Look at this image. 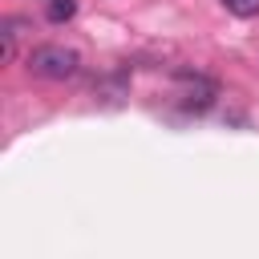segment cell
Wrapping results in <instances>:
<instances>
[{
    "label": "cell",
    "mask_w": 259,
    "mask_h": 259,
    "mask_svg": "<svg viewBox=\"0 0 259 259\" xmlns=\"http://www.w3.org/2000/svg\"><path fill=\"white\" fill-rule=\"evenodd\" d=\"M223 8L235 16H259V0H223Z\"/></svg>",
    "instance_id": "cell-4"
},
{
    "label": "cell",
    "mask_w": 259,
    "mask_h": 259,
    "mask_svg": "<svg viewBox=\"0 0 259 259\" xmlns=\"http://www.w3.org/2000/svg\"><path fill=\"white\" fill-rule=\"evenodd\" d=\"M178 105L190 109V113H206L219 97V81L202 77V73H190V69H178Z\"/></svg>",
    "instance_id": "cell-2"
},
{
    "label": "cell",
    "mask_w": 259,
    "mask_h": 259,
    "mask_svg": "<svg viewBox=\"0 0 259 259\" xmlns=\"http://www.w3.org/2000/svg\"><path fill=\"white\" fill-rule=\"evenodd\" d=\"M24 65H28V73H36L45 81H69V77L81 73L77 49H65V45H36Z\"/></svg>",
    "instance_id": "cell-1"
},
{
    "label": "cell",
    "mask_w": 259,
    "mask_h": 259,
    "mask_svg": "<svg viewBox=\"0 0 259 259\" xmlns=\"http://www.w3.org/2000/svg\"><path fill=\"white\" fill-rule=\"evenodd\" d=\"M73 12H77V0H49V8H45V16H49L53 24L73 20Z\"/></svg>",
    "instance_id": "cell-3"
}]
</instances>
